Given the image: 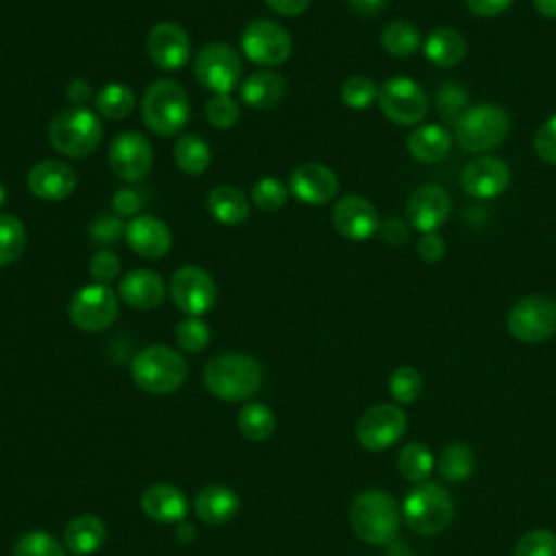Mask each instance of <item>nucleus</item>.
Returning <instances> with one entry per match:
<instances>
[{
	"label": "nucleus",
	"mask_w": 556,
	"mask_h": 556,
	"mask_svg": "<svg viewBox=\"0 0 556 556\" xmlns=\"http://www.w3.org/2000/svg\"><path fill=\"white\" fill-rule=\"evenodd\" d=\"M204 384L211 395L224 402L248 400L263 384V367L250 354L224 352L206 363Z\"/></svg>",
	"instance_id": "nucleus-1"
},
{
	"label": "nucleus",
	"mask_w": 556,
	"mask_h": 556,
	"mask_svg": "<svg viewBox=\"0 0 556 556\" xmlns=\"http://www.w3.org/2000/svg\"><path fill=\"white\" fill-rule=\"evenodd\" d=\"M141 119L143 124L161 137L178 135L191 115V104L185 87L176 80H154L141 98Z\"/></svg>",
	"instance_id": "nucleus-2"
},
{
	"label": "nucleus",
	"mask_w": 556,
	"mask_h": 556,
	"mask_svg": "<svg viewBox=\"0 0 556 556\" xmlns=\"http://www.w3.org/2000/svg\"><path fill=\"white\" fill-rule=\"evenodd\" d=\"M350 526L358 539L371 545H384L400 530L397 502L380 489L358 493L350 506Z\"/></svg>",
	"instance_id": "nucleus-3"
},
{
	"label": "nucleus",
	"mask_w": 556,
	"mask_h": 556,
	"mask_svg": "<svg viewBox=\"0 0 556 556\" xmlns=\"http://www.w3.org/2000/svg\"><path fill=\"white\" fill-rule=\"evenodd\" d=\"M130 376L139 389L154 395H165L182 387L187 378V363L174 348L154 343L135 354Z\"/></svg>",
	"instance_id": "nucleus-4"
},
{
	"label": "nucleus",
	"mask_w": 556,
	"mask_h": 556,
	"mask_svg": "<svg viewBox=\"0 0 556 556\" xmlns=\"http://www.w3.org/2000/svg\"><path fill=\"white\" fill-rule=\"evenodd\" d=\"M48 139L59 154L67 159H85L100 146L102 124L93 111L72 106L52 117Z\"/></svg>",
	"instance_id": "nucleus-5"
},
{
	"label": "nucleus",
	"mask_w": 556,
	"mask_h": 556,
	"mask_svg": "<svg viewBox=\"0 0 556 556\" xmlns=\"http://www.w3.org/2000/svg\"><path fill=\"white\" fill-rule=\"evenodd\" d=\"M402 517L413 532L432 536L450 526L454 517V504L443 486L434 482H419L404 497Z\"/></svg>",
	"instance_id": "nucleus-6"
},
{
	"label": "nucleus",
	"mask_w": 556,
	"mask_h": 556,
	"mask_svg": "<svg viewBox=\"0 0 556 556\" xmlns=\"http://www.w3.org/2000/svg\"><path fill=\"white\" fill-rule=\"evenodd\" d=\"M454 128L456 143L465 152H489L506 139L510 119L502 106L486 102L469 106Z\"/></svg>",
	"instance_id": "nucleus-7"
},
{
	"label": "nucleus",
	"mask_w": 556,
	"mask_h": 556,
	"mask_svg": "<svg viewBox=\"0 0 556 556\" xmlns=\"http://www.w3.org/2000/svg\"><path fill=\"white\" fill-rule=\"evenodd\" d=\"M508 332L521 343H541L556 332V300L543 293L526 295L506 317Z\"/></svg>",
	"instance_id": "nucleus-8"
},
{
	"label": "nucleus",
	"mask_w": 556,
	"mask_h": 556,
	"mask_svg": "<svg viewBox=\"0 0 556 556\" xmlns=\"http://www.w3.org/2000/svg\"><path fill=\"white\" fill-rule=\"evenodd\" d=\"M243 54L261 67H278L291 54L289 33L274 20H252L241 33Z\"/></svg>",
	"instance_id": "nucleus-9"
},
{
	"label": "nucleus",
	"mask_w": 556,
	"mask_h": 556,
	"mask_svg": "<svg viewBox=\"0 0 556 556\" xmlns=\"http://www.w3.org/2000/svg\"><path fill=\"white\" fill-rule=\"evenodd\" d=\"M193 74L204 89L213 91V96L230 93L241 78L239 54L228 43H206L193 61Z\"/></svg>",
	"instance_id": "nucleus-10"
},
{
	"label": "nucleus",
	"mask_w": 556,
	"mask_h": 556,
	"mask_svg": "<svg viewBox=\"0 0 556 556\" xmlns=\"http://www.w3.org/2000/svg\"><path fill=\"white\" fill-rule=\"evenodd\" d=\"M117 295L109 285L91 282L78 289L70 302V321L83 332L106 330L117 317Z\"/></svg>",
	"instance_id": "nucleus-11"
},
{
	"label": "nucleus",
	"mask_w": 556,
	"mask_h": 556,
	"mask_svg": "<svg viewBox=\"0 0 556 556\" xmlns=\"http://www.w3.org/2000/svg\"><path fill=\"white\" fill-rule=\"evenodd\" d=\"M378 104L391 122L400 126H413L428 113L426 91L408 76H393L378 89Z\"/></svg>",
	"instance_id": "nucleus-12"
},
{
	"label": "nucleus",
	"mask_w": 556,
	"mask_h": 556,
	"mask_svg": "<svg viewBox=\"0 0 556 556\" xmlns=\"http://www.w3.org/2000/svg\"><path fill=\"white\" fill-rule=\"evenodd\" d=\"M169 295L178 311L189 317H200L217 302V285L202 267L185 265L174 271L169 280Z\"/></svg>",
	"instance_id": "nucleus-13"
},
{
	"label": "nucleus",
	"mask_w": 556,
	"mask_h": 556,
	"mask_svg": "<svg viewBox=\"0 0 556 556\" xmlns=\"http://www.w3.org/2000/svg\"><path fill=\"white\" fill-rule=\"evenodd\" d=\"M406 430V415L397 404H376L356 424V439L369 452L391 447Z\"/></svg>",
	"instance_id": "nucleus-14"
},
{
	"label": "nucleus",
	"mask_w": 556,
	"mask_h": 556,
	"mask_svg": "<svg viewBox=\"0 0 556 556\" xmlns=\"http://www.w3.org/2000/svg\"><path fill=\"white\" fill-rule=\"evenodd\" d=\"M109 167L124 182L141 180L152 167V146L137 130L119 132L109 146Z\"/></svg>",
	"instance_id": "nucleus-15"
},
{
	"label": "nucleus",
	"mask_w": 556,
	"mask_h": 556,
	"mask_svg": "<svg viewBox=\"0 0 556 556\" xmlns=\"http://www.w3.org/2000/svg\"><path fill=\"white\" fill-rule=\"evenodd\" d=\"M146 50L150 61L156 67L165 72H176L189 61L191 43H189L187 30L180 24L172 20H163L150 28L146 39Z\"/></svg>",
	"instance_id": "nucleus-16"
},
{
	"label": "nucleus",
	"mask_w": 556,
	"mask_h": 556,
	"mask_svg": "<svg viewBox=\"0 0 556 556\" xmlns=\"http://www.w3.org/2000/svg\"><path fill=\"white\" fill-rule=\"evenodd\" d=\"M332 224L341 237L350 241H365L378 232L380 215L367 198L350 193L334 202Z\"/></svg>",
	"instance_id": "nucleus-17"
},
{
	"label": "nucleus",
	"mask_w": 556,
	"mask_h": 556,
	"mask_svg": "<svg viewBox=\"0 0 556 556\" xmlns=\"http://www.w3.org/2000/svg\"><path fill=\"white\" fill-rule=\"evenodd\" d=\"M510 182L508 165L497 156H478L460 172V187L476 200H491L506 191Z\"/></svg>",
	"instance_id": "nucleus-18"
},
{
	"label": "nucleus",
	"mask_w": 556,
	"mask_h": 556,
	"mask_svg": "<svg viewBox=\"0 0 556 556\" xmlns=\"http://www.w3.org/2000/svg\"><path fill=\"white\" fill-rule=\"evenodd\" d=\"M289 191L304 204L321 206L334 200L339 180L337 174L321 163H302L291 172Z\"/></svg>",
	"instance_id": "nucleus-19"
},
{
	"label": "nucleus",
	"mask_w": 556,
	"mask_h": 556,
	"mask_svg": "<svg viewBox=\"0 0 556 556\" xmlns=\"http://www.w3.org/2000/svg\"><path fill=\"white\" fill-rule=\"evenodd\" d=\"M26 182L35 198L46 202H61L74 193L76 174L65 161L46 159L30 167Z\"/></svg>",
	"instance_id": "nucleus-20"
},
{
	"label": "nucleus",
	"mask_w": 556,
	"mask_h": 556,
	"mask_svg": "<svg viewBox=\"0 0 556 556\" xmlns=\"http://www.w3.org/2000/svg\"><path fill=\"white\" fill-rule=\"evenodd\" d=\"M452 208L450 193L439 185H421L417 191H413L406 215L415 230L424 232H437L439 226L445 224Z\"/></svg>",
	"instance_id": "nucleus-21"
},
{
	"label": "nucleus",
	"mask_w": 556,
	"mask_h": 556,
	"mask_svg": "<svg viewBox=\"0 0 556 556\" xmlns=\"http://www.w3.org/2000/svg\"><path fill=\"white\" fill-rule=\"evenodd\" d=\"M126 243L143 258H161L172 248V232L165 222L154 215H137L126 224Z\"/></svg>",
	"instance_id": "nucleus-22"
},
{
	"label": "nucleus",
	"mask_w": 556,
	"mask_h": 556,
	"mask_svg": "<svg viewBox=\"0 0 556 556\" xmlns=\"http://www.w3.org/2000/svg\"><path fill=\"white\" fill-rule=\"evenodd\" d=\"M117 293L124 304H128L135 311H152L159 308L165 300V282L163 278L152 269H130L122 276L117 285Z\"/></svg>",
	"instance_id": "nucleus-23"
},
{
	"label": "nucleus",
	"mask_w": 556,
	"mask_h": 556,
	"mask_svg": "<svg viewBox=\"0 0 556 556\" xmlns=\"http://www.w3.org/2000/svg\"><path fill=\"white\" fill-rule=\"evenodd\" d=\"M141 510L159 523H180L189 510V502L174 484H150L141 493Z\"/></svg>",
	"instance_id": "nucleus-24"
},
{
	"label": "nucleus",
	"mask_w": 556,
	"mask_h": 556,
	"mask_svg": "<svg viewBox=\"0 0 556 556\" xmlns=\"http://www.w3.org/2000/svg\"><path fill=\"white\" fill-rule=\"evenodd\" d=\"M193 510L204 523H228L239 513V495L224 484H206L195 493Z\"/></svg>",
	"instance_id": "nucleus-25"
},
{
	"label": "nucleus",
	"mask_w": 556,
	"mask_h": 556,
	"mask_svg": "<svg viewBox=\"0 0 556 556\" xmlns=\"http://www.w3.org/2000/svg\"><path fill=\"white\" fill-rule=\"evenodd\" d=\"M285 78L271 70H261L250 74L241 87H239V96L241 102L250 109H271L276 106L282 98H285Z\"/></svg>",
	"instance_id": "nucleus-26"
},
{
	"label": "nucleus",
	"mask_w": 556,
	"mask_h": 556,
	"mask_svg": "<svg viewBox=\"0 0 556 556\" xmlns=\"http://www.w3.org/2000/svg\"><path fill=\"white\" fill-rule=\"evenodd\" d=\"M106 539V528L96 515H78L74 517L63 532L65 549L74 556H89L102 547Z\"/></svg>",
	"instance_id": "nucleus-27"
},
{
	"label": "nucleus",
	"mask_w": 556,
	"mask_h": 556,
	"mask_svg": "<svg viewBox=\"0 0 556 556\" xmlns=\"http://www.w3.org/2000/svg\"><path fill=\"white\" fill-rule=\"evenodd\" d=\"M206 208L215 222L224 226H239L248 219L250 200L232 185H217L206 198Z\"/></svg>",
	"instance_id": "nucleus-28"
},
{
	"label": "nucleus",
	"mask_w": 556,
	"mask_h": 556,
	"mask_svg": "<svg viewBox=\"0 0 556 556\" xmlns=\"http://www.w3.org/2000/svg\"><path fill=\"white\" fill-rule=\"evenodd\" d=\"M406 146L413 159L421 163H439L452 148V135L441 124H424L410 132Z\"/></svg>",
	"instance_id": "nucleus-29"
},
{
	"label": "nucleus",
	"mask_w": 556,
	"mask_h": 556,
	"mask_svg": "<svg viewBox=\"0 0 556 556\" xmlns=\"http://www.w3.org/2000/svg\"><path fill=\"white\" fill-rule=\"evenodd\" d=\"M424 52L428 61L434 63L437 67H454L467 56V41L458 30L450 26H441L428 35L424 43Z\"/></svg>",
	"instance_id": "nucleus-30"
},
{
	"label": "nucleus",
	"mask_w": 556,
	"mask_h": 556,
	"mask_svg": "<svg viewBox=\"0 0 556 556\" xmlns=\"http://www.w3.org/2000/svg\"><path fill=\"white\" fill-rule=\"evenodd\" d=\"M174 161L185 174L198 176L211 165V148L198 135H182L174 146Z\"/></svg>",
	"instance_id": "nucleus-31"
},
{
	"label": "nucleus",
	"mask_w": 556,
	"mask_h": 556,
	"mask_svg": "<svg viewBox=\"0 0 556 556\" xmlns=\"http://www.w3.org/2000/svg\"><path fill=\"white\" fill-rule=\"evenodd\" d=\"M237 426L248 441H265L276 428V417L269 406L261 402H250L239 410Z\"/></svg>",
	"instance_id": "nucleus-32"
},
{
	"label": "nucleus",
	"mask_w": 556,
	"mask_h": 556,
	"mask_svg": "<svg viewBox=\"0 0 556 556\" xmlns=\"http://www.w3.org/2000/svg\"><path fill=\"white\" fill-rule=\"evenodd\" d=\"M135 106V91L122 83H109L96 93V111L106 119H124Z\"/></svg>",
	"instance_id": "nucleus-33"
},
{
	"label": "nucleus",
	"mask_w": 556,
	"mask_h": 556,
	"mask_svg": "<svg viewBox=\"0 0 556 556\" xmlns=\"http://www.w3.org/2000/svg\"><path fill=\"white\" fill-rule=\"evenodd\" d=\"M380 43L391 56H410L421 46V37L415 24L395 20L382 28Z\"/></svg>",
	"instance_id": "nucleus-34"
},
{
	"label": "nucleus",
	"mask_w": 556,
	"mask_h": 556,
	"mask_svg": "<svg viewBox=\"0 0 556 556\" xmlns=\"http://www.w3.org/2000/svg\"><path fill=\"white\" fill-rule=\"evenodd\" d=\"M434 467V456L428 445L424 443H408L400 450L397 454V471L408 480V482H424Z\"/></svg>",
	"instance_id": "nucleus-35"
},
{
	"label": "nucleus",
	"mask_w": 556,
	"mask_h": 556,
	"mask_svg": "<svg viewBox=\"0 0 556 556\" xmlns=\"http://www.w3.org/2000/svg\"><path fill=\"white\" fill-rule=\"evenodd\" d=\"M439 473L450 482L467 480L473 473L476 458L469 445L465 443H450L439 454Z\"/></svg>",
	"instance_id": "nucleus-36"
},
{
	"label": "nucleus",
	"mask_w": 556,
	"mask_h": 556,
	"mask_svg": "<svg viewBox=\"0 0 556 556\" xmlns=\"http://www.w3.org/2000/svg\"><path fill=\"white\" fill-rule=\"evenodd\" d=\"M26 248L24 224L9 213L0 215V267L15 263Z\"/></svg>",
	"instance_id": "nucleus-37"
},
{
	"label": "nucleus",
	"mask_w": 556,
	"mask_h": 556,
	"mask_svg": "<svg viewBox=\"0 0 556 556\" xmlns=\"http://www.w3.org/2000/svg\"><path fill=\"white\" fill-rule=\"evenodd\" d=\"M13 556H65V547L50 532L30 530L17 536Z\"/></svg>",
	"instance_id": "nucleus-38"
},
{
	"label": "nucleus",
	"mask_w": 556,
	"mask_h": 556,
	"mask_svg": "<svg viewBox=\"0 0 556 556\" xmlns=\"http://www.w3.org/2000/svg\"><path fill=\"white\" fill-rule=\"evenodd\" d=\"M287 185L276 176H263L254 182L250 191V200L261 211H278L287 202Z\"/></svg>",
	"instance_id": "nucleus-39"
},
{
	"label": "nucleus",
	"mask_w": 556,
	"mask_h": 556,
	"mask_svg": "<svg viewBox=\"0 0 556 556\" xmlns=\"http://www.w3.org/2000/svg\"><path fill=\"white\" fill-rule=\"evenodd\" d=\"M421 374L415 367L402 365L397 369H393L391 378H389V393L397 404H410L419 397L421 393Z\"/></svg>",
	"instance_id": "nucleus-40"
},
{
	"label": "nucleus",
	"mask_w": 556,
	"mask_h": 556,
	"mask_svg": "<svg viewBox=\"0 0 556 556\" xmlns=\"http://www.w3.org/2000/svg\"><path fill=\"white\" fill-rule=\"evenodd\" d=\"M467 91L456 85V83H445L439 87L437 91V104H439V111H441V117L447 122V124H458V119L465 115V111L469 109L467 106Z\"/></svg>",
	"instance_id": "nucleus-41"
},
{
	"label": "nucleus",
	"mask_w": 556,
	"mask_h": 556,
	"mask_svg": "<svg viewBox=\"0 0 556 556\" xmlns=\"http://www.w3.org/2000/svg\"><path fill=\"white\" fill-rule=\"evenodd\" d=\"M341 100L350 109H367L374 100H378V87L367 76H350L341 85Z\"/></svg>",
	"instance_id": "nucleus-42"
},
{
	"label": "nucleus",
	"mask_w": 556,
	"mask_h": 556,
	"mask_svg": "<svg viewBox=\"0 0 556 556\" xmlns=\"http://www.w3.org/2000/svg\"><path fill=\"white\" fill-rule=\"evenodd\" d=\"M211 330L200 317H187L176 326V343L185 352H200L208 345Z\"/></svg>",
	"instance_id": "nucleus-43"
},
{
	"label": "nucleus",
	"mask_w": 556,
	"mask_h": 556,
	"mask_svg": "<svg viewBox=\"0 0 556 556\" xmlns=\"http://www.w3.org/2000/svg\"><path fill=\"white\" fill-rule=\"evenodd\" d=\"M513 556H556V534L545 528L530 530L517 541Z\"/></svg>",
	"instance_id": "nucleus-44"
},
{
	"label": "nucleus",
	"mask_w": 556,
	"mask_h": 556,
	"mask_svg": "<svg viewBox=\"0 0 556 556\" xmlns=\"http://www.w3.org/2000/svg\"><path fill=\"white\" fill-rule=\"evenodd\" d=\"M204 115L211 122V126L228 130L239 119V104H237L235 98H230V93L211 96L206 106H204Z\"/></svg>",
	"instance_id": "nucleus-45"
},
{
	"label": "nucleus",
	"mask_w": 556,
	"mask_h": 556,
	"mask_svg": "<svg viewBox=\"0 0 556 556\" xmlns=\"http://www.w3.org/2000/svg\"><path fill=\"white\" fill-rule=\"evenodd\" d=\"M126 232V224L117 217V215H98L91 224H89V239L93 243H100V245H109V243H115L124 237Z\"/></svg>",
	"instance_id": "nucleus-46"
},
{
	"label": "nucleus",
	"mask_w": 556,
	"mask_h": 556,
	"mask_svg": "<svg viewBox=\"0 0 556 556\" xmlns=\"http://www.w3.org/2000/svg\"><path fill=\"white\" fill-rule=\"evenodd\" d=\"M119 269H122L119 256L111 250H100L89 261V274H91L93 282H100V285L113 282L117 278Z\"/></svg>",
	"instance_id": "nucleus-47"
},
{
	"label": "nucleus",
	"mask_w": 556,
	"mask_h": 556,
	"mask_svg": "<svg viewBox=\"0 0 556 556\" xmlns=\"http://www.w3.org/2000/svg\"><path fill=\"white\" fill-rule=\"evenodd\" d=\"M534 154L543 163L556 165V113L547 117L534 132Z\"/></svg>",
	"instance_id": "nucleus-48"
},
{
	"label": "nucleus",
	"mask_w": 556,
	"mask_h": 556,
	"mask_svg": "<svg viewBox=\"0 0 556 556\" xmlns=\"http://www.w3.org/2000/svg\"><path fill=\"white\" fill-rule=\"evenodd\" d=\"M143 195L132 187L117 189L111 198V206L117 217H135L143 208Z\"/></svg>",
	"instance_id": "nucleus-49"
},
{
	"label": "nucleus",
	"mask_w": 556,
	"mask_h": 556,
	"mask_svg": "<svg viewBox=\"0 0 556 556\" xmlns=\"http://www.w3.org/2000/svg\"><path fill=\"white\" fill-rule=\"evenodd\" d=\"M445 241L441 235L437 232H424L417 241V254L426 261V263H437L445 256Z\"/></svg>",
	"instance_id": "nucleus-50"
},
{
	"label": "nucleus",
	"mask_w": 556,
	"mask_h": 556,
	"mask_svg": "<svg viewBox=\"0 0 556 556\" xmlns=\"http://www.w3.org/2000/svg\"><path fill=\"white\" fill-rule=\"evenodd\" d=\"M378 232L382 235V239H384L387 243H393V245H395V243H404V241L408 239V228H406V224H404L400 217H395V215L382 219Z\"/></svg>",
	"instance_id": "nucleus-51"
},
{
	"label": "nucleus",
	"mask_w": 556,
	"mask_h": 556,
	"mask_svg": "<svg viewBox=\"0 0 556 556\" xmlns=\"http://www.w3.org/2000/svg\"><path fill=\"white\" fill-rule=\"evenodd\" d=\"M465 4L469 7L471 13L480 17H495L504 13L513 4V0H465Z\"/></svg>",
	"instance_id": "nucleus-52"
},
{
	"label": "nucleus",
	"mask_w": 556,
	"mask_h": 556,
	"mask_svg": "<svg viewBox=\"0 0 556 556\" xmlns=\"http://www.w3.org/2000/svg\"><path fill=\"white\" fill-rule=\"evenodd\" d=\"M265 4L278 13V15H285V17H295V15H302L311 0H265Z\"/></svg>",
	"instance_id": "nucleus-53"
},
{
	"label": "nucleus",
	"mask_w": 556,
	"mask_h": 556,
	"mask_svg": "<svg viewBox=\"0 0 556 556\" xmlns=\"http://www.w3.org/2000/svg\"><path fill=\"white\" fill-rule=\"evenodd\" d=\"M65 93H67V100H70L74 106H83V104L91 98V87H89L87 80L74 78V80L67 85Z\"/></svg>",
	"instance_id": "nucleus-54"
},
{
	"label": "nucleus",
	"mask_w": 556,
	"mask_h": 556,
	"mask_svg": "<svg viewBox=\"0 0 556 556\" xmlns=\"http://www.w3.org/2000/svg\"><path fill=\"white\" fill-rule=\"evenodd\" d=\"M348 2L361 15H376L387 7L389 0H348Z\"/></svg>",
	"instance_id": "nucleus-55"
},
{
	"label": "nucleus",
	"mask_w": 556,
	"mask_h": 556,
	"mask_svg": "<svg viewBox=\"0 0 556 556\" xmlns=\"http://www.w3.org/2000/svg\"><path fill=\"white\" fill-rule=\"evenodd\" d=\"M536 11L549 20H556V0H532Z\"/></svg>",
	"instance_id": "nucleus-56"
},
{
	"label": "nucleus",
	"mask_w": 556,
	"mask_h": 556,
	"mask_svg": "<svg viewBox=\"0 0 556 556\" xmlns=\"http://www.w3.org/2000/svg\"><path fill=\"white\" fill-rule=\"evenodd\" d=\"M178 536H180V541H191L193 539V528L187 521H180L178 523Z\"/></svg>",
	"instance_id": "nucleus-57"
},
{
	"label": "nucleus",
	"mask_w": 556,
	"mask_h": 556,
	"mask_svg": "<svg viewBox=\"0 0 556 556\" xmlns=\"http://www.w3.org/2000/svg\"><path fill=\"white\" fill-rule=\"evenodd\" d=\"M4 200H7V189H4L2 182H0V208L4 206Z\"/></svg>",
	"instance_id": "nucleus-58"
}]
</instances>
